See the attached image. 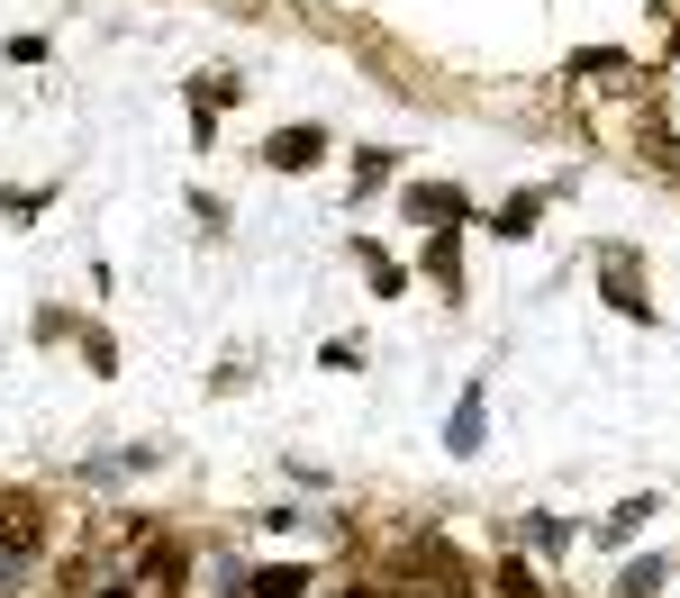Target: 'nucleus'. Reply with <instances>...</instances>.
Returning a JSON list of instances; mask_svg holds the SVG:
<instances>
[{
  "instance_id": "nucleus-1",
  "label": "nucleus",
  "mask_w": 680,
  "mask_h": 598,
  "mask_svg": "<svg viewBox=\"0 0 680 598\" xmlns=\"http://www.w3.org/2000/svg\"><path fill=\"white\" fill-rule=\"evenodd\" d=\"M482 435H490V399H482V390H472V399H463V408H453V427H445V445H453V454H482Z\"/></svg>"
},
{
  "instance_id": "nucleus-2",
  "label": "nucleus",
  "mask_w": 680,
  "mask_h": 598,
  "mask_svg": "<svg viewBox=\"0 0 680 598\" xmlns=\"http://www.w3.org/2000/svg\"><path fill=\"white\" fill-rule=\"evenodd\" d=\"M264 164H282V173H309V164H318V127H282V137L264 145Z\"/></svg>"
},
{
  "instance_id": "nucleus-3",
  "label": "nucleus",
  "mask_w": 680,
  "mask_h": 598,
  "mask_svg": "<svg viewBox=\"0 0 680 598\" xmlns=\"http://www.w3.org/2000/svg\"><path fill=\"white\" fill-rule=\"evenodd\" d=\"M490 237H536V191H526V200H509V209L490 218Z\"/></svg>"
},
{
  "instance_id": "nucleus-4",
  "label": "nucleus",
  "mask_w": 680,
  "mask_h": 598,
  "mask_svg": "<svg viewBox=\"0 0 680 598\" xmlns=\"http://www.w3.org/2000/svg\"><path fill=\"white\" fill-rule=\"evenodd\" d=\"M409 218H463V191H409Z\"/></svg>"
},
{
  "instance_id": "nucleus-5",
  "label": "nucleus",
  "mask_w": 680,
  "mask_h": 598,
  "mask_svg": "<svg viewBox=\"0 0 680 598\" xmlns=\"http://www.w3.org/2000/svg\"><path fill=\"white\" fill-rule=\"evenodd\" d=\"M309 589V571H255V598H299Z\"/></svg>"
},
{
  "instance_id": "nucleus-6",
  "label": "nucleus",
  "mask_w": 680,
  "mask_h": 598,
  "mask_svg": "<svg viewBox=\"0 0 680 598\" xmlns=\"http://www.w3.org/2000/svg\"><path fill=\"white\" fill-rule=\"evenodd\" d=\"M644 517H653V499H626V508H617V517H608V526H599V535H608V544H626V535L644 526Z\"/></svg>"
},
{
  "instance_id": "nucleus-7",
  "label": "nucleus",
  "mask_w": 680,
  "mask_h": 598,
  "mask_svg": "<svg viewBox=\"0 0 680 598\" xmlns=\"http://www.w3.org/2000/svg\"><path fill=\"white\" fill-rule=\"evenodd\" d=\"M653 589H663V562H636V571L617 581V598H653Z\"/></svg>"
},
{
  "instance_id": "nucleus-8",
  "label": "nucleus",
  "mask_w": 680,
  "mask_h": 598,
  "mask_svg": "<svg viewBox=\"0 0 680 598\" xmlns=\"http://www.w3.org/2000/svg\"><path fill=\"white\" fill-rule=\"evenodd\" d=\"M390 181V154H355V191H382Z\"/></svg>"
},
{
  "instance_id": "nucleus-9",
  "label": "nucleus",
  "mask_w": 680,
  "mask_h": 598,
  "mask_svg": "<svg viewBox=\"0 0 680 598\" xmlns=\"http://www.w3.org/2000/svg\"><path fill=\"white\" fill-rule=\"evenodd\" d=\"M100 598H128V589H100Z\"/></svg>"
}]
</instances>
